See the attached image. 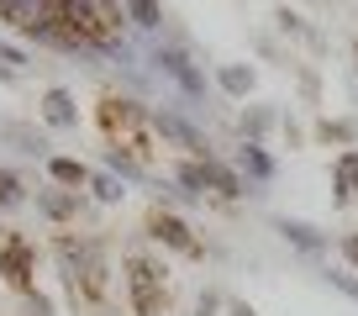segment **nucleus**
I'll return each instance as SVG.
<instances>
[{
  "label": "nucleus",
  "mask_w": 358,
  "mask_h": 316,
  "mask_svg": "<svg viewBox=\"0 0 358 316\" xmlns=\"http://www.w3.org/2000/svg\"><path fill=\"white\" fill-rule=\"evenodd\" d=\"M227 311H232V316H258L253 306H243V301H232V306H227Z\"/></svg>",
  "instance_id": "nucleus-26"
},
{
  "label": "nucleus",
  "mask_w": 358,
  "mask_h": 316,
  "mask_svg": "<svg viewBox=\"0 0 358 316\" xmlns=\"http://www.w3.org/2000/svg\"><path fill=\"white\" fill-rule=\"evenodd\" d=\"M158 301H164V274H158V264L132 259V306H137V316H153Z\"/></svg>",
  "instance_id": "nucleus-2"
},
{
  "label": "nucleus",
  "mask_w": 358,
  "mask_h": 316,
  "mask_svg": "<svg viewBox=\"0 0 358 316\" xmlns=\"http://www.w3.org/2000/svg\"><path fill=\"white\" fill-rule=\"evenodd\" d=\"M153 127H158V137H169L174 148H185V153H195V158H211L195 122H185V116H174V111H153Z\"/></svg>",
  "instance_id": "nucleus-3"
},
{
  "label": "nucleus",
  "mask_w": 358,
  "mask_h": 316,
  "mask_svg": "<svg viewBox=\"0 0 358 316\" xmlns=\"http://www.w3.org/2000/svg\"><path fill=\"white\" fill-rule=\"evenodd\" d=\"M322 143H358V122H322Z\"/></svg>",
  "instance_id": "nucleus-20"
},
{
  "label": "nucleus",
  "mask_w": 358,
  "mask_h": 316,
  "mask_svg": "<svg viewBox=\"0 0 358 316\" xmlns=\"http://www.w3.org/2000/svg\"><path fill=\"white\" fill-rule=\"evenodd\" d=\"M0 137H11V143L22 148V153H48V143L32 132V127H0Z\"/></svg>",
  "instance_id": "nucleus-17"
},
{
  "label": "nucleus",
  "mask_w": 358,
  "mask_h": 316,
  "mask_svg": "<svg viewBox=\"0 0 358 316\" xmlns=\"http://www.w3.org/2000/svg\"><path fill=\"white\" fill-rule=\"evenodd\" d=\"M216 311V295H206V301H201V311H195V316H211Z\"/></svg>",
  "instance_id": "nucleus-27"
},
{
  "label": "nucleus",
  "mask_w": 358,
  "mask_h": 316,
  "mask_svg": "<svg viewBox=\"0 0 358 316\" xmlns=\"http://www.w3.org/2000/svg\"><path fill=\"white\" fill-rule=\"evenodd\" d=\"M274 232H280V237L290 243L295 253H311V259H316V253H327V237L316 232L311 222H295V216H280V222H274Z\"/></svg>",
  "instance_id": "nucleus-7"
},
{
  "label": "nucleus",
  "mask_w": 358,
  "mask_h": 316,
  "mask_svg": "<svg viewBox=\"0 0 358 316\" xmlns=\"http://www.w3.org/2000/svg\"><path fill=\"white\" fill-rule=\"evenodd\" d=\"M48 311H53V306H48L43 295H32V301H27V316H48Z\"/></svg>",
  "instance_id": "nucleus-24"
},
{
  "label": "nucleus",
  "mask_w": 358,
  "mask_h": 316,
  "mask_svg": "<svg viewBox=\"0 0 358 316\" xmlns=\"http://www.w3.org/2000/svg\"><path fill=\"white\" fill-rule=\"evenodd\" d=\"M37 211H43L48 222H74V216H79V190L48 185V190H37Z\"/></svg>",
  "instance_id": "nucleus-8"
},
{
  "label": "nucleus",
  "mask_w": 358,
  "mask_h": 316,
  "mask_svg": "<svg viewBox=\"0 0 358 316\" xmlns=\"http://www.w3.org/2000/svg\"><path fill=\"white\" fill-rule=\"evenodd\" d=\"M22 201H27L22 180H16L11 169H0V211H11V206H22Z\"/></svg>",
  "instance_id": "nucleus-18"
},
{
  "label": "nucleus",
  "mask_w": 358,
  "mask_h": 316,
  "mask_svg": "<svg viewBox=\"0 0 358 316\" xmlns=\"http://www.w3.org/2000/svg\"><path fill=\"white\" fill-rule=\"evenodd\" d=\"M32 259H37V253L27 248L22 237H11V243L0 248V274H6L16 290H27V285H32Z\"/></svg>",
  "instance_id": "nucleus-6"
},
{
  "label": "nucleus",
  "mask_w": 358,
  "mask_h": 316,
  "mask_svg": "<svg viewBox=\"0 0 358 316\" xmlns=\"http://www.w3.org/2000/svg\"><path fill=\"white\" fill-rule=\"evenodd\" d=\"M206 185H211L222 201H237V195H248V180L237 169H227L222 158H206Z\"/></svg>",
  "instance_id": "nucleus-11"
},
{
  "label": "nucleus",
  "mask_w": 358,
  "mask_h": 316,
  "mask_svg": "<svg viewBox=\"0 0 358 316\" xmlns=\"http://www.w3.org/2000/svg\"><path fill=\"white\" fill-rule=\"evenodd\" d=\"M127 22H132L137 32H158V27H164V6H158V0H127Z\"/></svg>",
  "instance_id": "nucleus-14"
},
{
  "label": "nucleus",
  "mask_w": 358,
  "mask_h": 316,
  "mask_svg": "<svg viewBox=\"0 0 358 316\" xmlns=\"http://www.w3.org/2000/svg\"><path fill=\"white\" fill-rule=\"evenodd\" d=\"M216 85H222L227 95H248V90H253V69H248V64H222V69H216Z\"/></svg>",
  "instance_id": "nucleus-15"
},
{
  "label": "nucleus",
  "mask_w": 358,
  "mask_h": 316,
  "mask_svg": "<svg viewBox=\"0 0 358 316\" xmlns=\"http://www.w3.org/2000/svg\"><path fill=\"white\" fill-rule=\"evenodd\" d=\"M43 122L48 127H58V132H74L79 127V101H74V90H64V85H53V90H43Z\"/></svg>",
  "instance_id": "nucleus-4"
},
{
  "label": "nucleus",
  "mask_w": 358,
  "mask_h": 316,
  "mask_svg": "<svg viewBox=\"0 0 358 316\" xmlns=\"http://www.w3.org/2000/svg\"><path fill=\"white\" fill-rule=\"evenodd\" d=\"M343 253H348V264L358 269V232H353V237H343Z\"/></svg>",
  "instance_id": "nucleus-25"
},
{
  "label": "nucleus",
  "mask_w": 358,
  "mask_h": 316,
  "mask_svg": "<svg viewBox=\"0 0 358 316\" xmlns=\"http://www.w3.org/2000/svg\"><path fill=\"white\" fill-rule=\"evenodd\" d=\"M237 174L253 180V185H268V180H274V158H268L258 143H243V148H237Z\"/></svg>",
  "instance_id": "nucleus-10"
},
{
  "label": "nucleus",
  "mask_w": 358,
  "mask_h": 316,
  "mask_svg": "<svg viewBox=\"0 0 358 316\" xmlns=\"http://www.w3.org/2000/svg\"><path fill=\"white\" fill-rule=\"evenodd\" d=\"M332 190H337V206H348L358 195V148H343L332 164Z\"/></svg>",
  "instance_id": "nucleus-9"
},
{
  "label": "nucleus",
  "mask_w": 358,
  "mask_h": 316,
  "mask_svg": "<svg viewBox=\"0 0 358 316\" xmlns=\"http://www.w3.org/2000/svg\"><path fill=\"white\" fill-rule=\"evenodd\" d=\"M174 185H179V195H185V201L206 195V190H211V185H206V158H190V164H179V169H174Z\"/></svg>",
  "instance_id": "nucleus-12"
},
{
  "label": "nucleus",
  "mask_w": 358,
  "mask_h": 316,
  "mask_svg": "<svg viewBox=\"0 0 358 316\" xmlns=\"http://www.w3.org/2000/svg\"><path fill=\"white\" fill-rule=\"evenodd\" d=\"M353 58H358V43H353Z\"/></svg>",
  "instance_id": "nucleus-28"
},
{
  "label": "nucleus",
  "mask_w": 358,
  "mask_h": 316,
  "mask_svg": "<svg viewBox=\"0 0 358 316\" xmlns=\"http://www.w3.org/2000/svg\"><path fill=\"white\" fill-rule=\"evenodd\" d=\"M90 190H95V201H122V180L116 174H90Z\"/></svg>",
  "instance_id": "nucleus-21"
},
{
  "label": "nucleus",
  "mask_w": 358,
  "mask_h": 316,
  "mask_svg": "<svg viewBox=\"0 0 358 316\" xmlns=\"http://www.w3.org/2000/svg\"><path fill=\"white\" fill-rule=\"evenodd\" d=\"M106 169H111L116 180H143V169H137L132 153H122V148H111V153H106Z\"/></svg>",
  "instance_id": "nucleus-19"
},
{
  "label": "nucleus",
  "mask_w": 358,
  "mask_h": 316,
  "mask_svg": "<svg viewBox=\"0 0 358 316\" xmlns=\"http://www.w3.org/2000/svg\"><path fill=\"white\" fill-rule=\"evenodd\" d=\"M148 64H153V74L174 79L190 101H201V95H206V74L195 69V58L185 53V48H153V58H148Z\"/></svg>",
  "instance_id": "nucleus-1"
},
{
  "label": "nucleus",
  "mask_w": 358,
  "mask_h": 316,
  "mask_svg": "<svg viewBox=\"0 0 358 316\" xmlns=\"http://www.w3.org/2000/svg\"><path fill=\"white\" fill-rule=\"evenodd\" d=\"M48 174H53V185H64V190L90 185V169L79 164V158H48Z\"/></svg>",
  "instance_id": "nucleus-13"
},
{
  "label": "nucleus",
  "mask_w": 358,
  "mask_h": 316,
  "mask_svg": "<svg viewBox=\"0 0 358 316\" xmlns=\"http://www.w3.org/2000/svg\"><path fill=\"white\" fill-rule=\"evenodd\" d=\"M0 11H6V0H0Z\"/></svg>",
  "instance_id": "nucleus-29"
},
{
  "label": "nucleus",
  "mask_w": 358,
  "mask_h": 316,
  "mask_svg": "<svg viewBox=\"0 0 358 316\" xmlns=\"http://www.w3.org/2000/svg\"><path fill=\"white\" fill-rule=\"evenodd\" d=\"M148 232H153L158 237V243H169V248H179V253H190V259H201V243H195V237H190V227H185V222H179V216H169V211H158L153 216V227H148Z\"/></svg>",
  "instance_id": "nucleus-5"
},
{
  "label": "nucleus",
  "mask_w": 358,
  "mask_h": 316,
  "mask_svg": "<svg viewBox=\"0 0 358 316\" xmlns=\"http://www.w3.org/2000/svg\"><path fill=\"white\" fill-rule=\"evenodd\" d=\"M327 285H337L343 295H353V301H358V280H353L348 269H327Z\"/></svg>",
  "instance_id": "nucleus-23"
},
{
  "label": "nucleus",
  "mask_w": 358,
  "mask_h": 316,
  "mask_svg": "<svg viewBox=\"0 0 358 316\" xmlns=\"http://www.w3.org/2000/svg\"><path fill=\"white\" fill-rule=\"evenodd\" d=\"M0 64H6V69H16V74H22V69L32 64V58H27V48H16V43H6V37H0Z\"/></svg>",
  "instance_id": "nucleus-22"
},
{
  "label": "nucleus",
  "mask_w": 358,
  "mask_h": 316,
  "mask_svg": "<svg viewBox=\"0 0 358 316\" xmlns=\"http://www.w3.org/2000/svg\"><path fill=\"white\" fill-rule=\"evenodd\" d=\"M274 127V111H264V106H253V111H243V137L248 143H258V137Z\"/></svg>",
  "instance_id": "nucleus-16"
}]
</instances>
